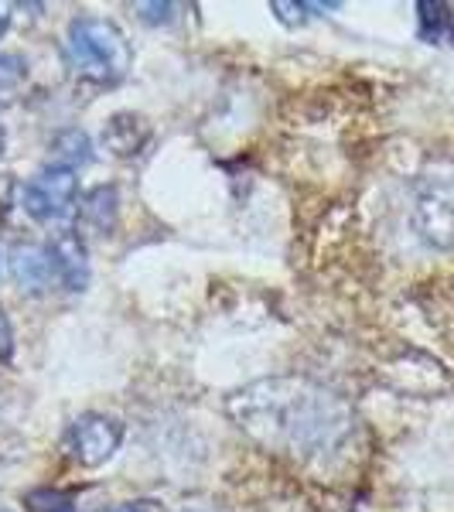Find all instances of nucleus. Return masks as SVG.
I'll return each instance as SVG.
<instances>
[{
  "label": "nucleus",
  "mask_w": 454,
  "mask_h": 512,
  "mask_svg": "<svg viewBox=\"0 0 454 512\" xmlns=\"http://www.w3.org/2000/svg\"><path fill=\"white\" fill-rule=\"evenodd\" d=\"M229 414L260 444L297 458H321L352 434L345 400L308 379H260L229 396Z\"/></svg>",
  "instance_id": "f257e3e1"
},
{
  "label": "nucleus",
  "mask_w": 454,
  "mask_h": 512,
  "mask_svg": "<svg viewBox=\"0 0 454 512\" xmlns=\"http://www.w3.org/2000/svg\"><path fill=\"white\" fill-rule=\"evenodd\" d=\"M65 62L79 79L96 86H117L134 65V48L113 21L76 18L65 31Z\"/></svg>",
  "instance_id": "f03ea898"
},
{
  "label": "nucleus",
  "mask_w": 454,
  "mask_h": 512,
  "mask_svg": "<svg viewBox=\"0 0 454 512\" xmlns=\"http://www.w3.org/2000/svg\"><path fill=\"white\" fill-rule=\"evenodd\" d=\"M21 205L35 222L65 219L79 205V178L76 171L48 164L41 168L28 185L21 188Z\"/></svg>",
  "instance_id": "7ed1b4c3"
},
{
  "label": "nucleus",
  "mask_w": 454,
  "mask_h": 512,
  "mask_svg": "<svg viewBox=\"0 0 454 512\" xmlns=\"http://www.w3.org/2000/svg\"><path fill=\"white\" fill-rule=\"evenodd\" d=\"M414 226L424 243L434 250H451L454 246V178H434L417 198Z\"/></svg>",
  "instance_id": "20e7f679"
},
{
  "label": "nucleus",
  "mask_w": 454,
  "mask_h": 512,
  "mask_svg": "<svg viewBox=\"0 0 454 512\" xmlns=\"http://www.w3.org/2000/svg\"><path fill=\"white\" fill-rule=\"evenodd\" d=\"M65 441H69V454L82 468H99L117 454L123 441V424L117 417H106V414H82L69 427Z\"/></svg>",
  "instance_id": "39448f33"
},
{
  "label": "nucleus",
  "mask_w": 454,
  "mask_h": 512,
  "mask_svg": "<svg viewBox=\"0 0 454 512\" xmlns=\"http://www.w3.org/2000/svg\"><path fill=\"white\" fill-rule=\"evenodd\" d=\"M11 277L24 294H45L52 280H59V270H55L48 246L18 243L11 250Z\"/></svg>",
  "instance_id": "423d86ee"
},
{
  "label": "nucleus",
  "mask_w": 454,
  "mask_h": 512,
  "mask_svg": "<svg viewBox=\"0 0 454 512\" xmlns=\"http://www.w3.org/2000/svg\"><path fill=\"white\" fill-rule=\"evenodd\" d=\"M48 253L59 270V284L65 291H86L89 287V250L76 229H59L48 243Z\"/></svg>",
  "instance_id": "0eeeda50"
},
{
  "label": "nucleus",
  "mask_w": 454,
  "mask_h": 512,
  "mask_svg": "<svg viewBox=\"0 0 454 512\" xmlns=\"http://www.w3.org/2000/svg\"><path fill=\"white\" fill-rule=\"evenodd\" d=\"M151 144V123L140 113H113L103 127V147L113 158H137L144 147Z\"/></svg>",
  "instance_id": "6e6552de"
},
{
  "label": "nucleus",
  "mask_w": 454,
  "mask_h": 512,
  "mask_svg": "<svg viewBox=\"0 0 454 512\" xmlns=\"http://www.w3.org/2000/svg\"><path fill=\"white\" fill-rule=\"evenodd\" d=\"M79 219L86 222L89 229L110 236L117 229L120 219V192L117 185H96L93 192H86L79 198Z\"/></svg>",
  "instance_id": "1a4fd4ad"
},
{
  "label": "nucleus",
  "mask_w": 454,
  "mask_h": 512,
  "mask_svg": "<svg viewBox=\"0 0 454 512\" xmlns=\"http://www.w3.org/2000/svg\"><path fill=\"white\" fill-rule=\"evenodd\" d=\"M89 161H93V140H89L86 130L69 127V130H62V134H55V140H52V164L76 171L79 164H89Z\"/></svg>",
  "instance_id": "9d476101"
},
{
  "label": "nucleus",
  "mask_w": 454,
  "mask_h": 512,
  "mask_svg": "<svg viewBox=\"0 0 454 512\" xmlns=\"http://www.w3.org/2000/svg\"><path fill=\"white\" fill-rule=\"evenodd\" d=\"M451 24V7L441 4V0H420L417 4V35L420 41H441L448 35Z\"/></svg>",
  "instance_id": "9b49d317"
},
{
  "label": "nucleus",
  "mask_w": 454,
  "mask_h": 512,
  "mask_svg": "<svg viewBox=\"0 0 454 512\" xmlns=\"http://www.w3.org/2000/svg\"><path fill=\"white\" fill-rule=\"evenodd\" d=\"M24 509L28 512H79L69 492L59 489H35L24 495Z\"/></svg>",
  "instance_id": "f8f14e48"
},
{
  "label": "nucleus",
  "mask_w": 454,
  "mask_h": 512,
  "mask_svg": "<svg viewBox=\"0 0 454 512\" xmlns=\"http://www.w3.org/2000/svg\"><path fill=\"white\" fill-rule=\"evenodd\" d=\"M28 76V65L21 55H0V89H14Z\"/></svg>",
  "instance_id": "ddd939ff"
},
{
  "label": "nucleus",
  "mask_w": 454,
  "mask_h": 512,
  "mask_svg": "<svg viewBox=\"0 0 454 512\" xmlns=\"http://www.w3.org/2000/svg\"><path fill=\"white\" fill-rule=\"evenodd\" d=\"M175 11H178V4H137V14H140V21H147V24H171L175 21Z\"/></svg>",
  "instance_id": "4468645a"
},
{
  "label": "nucleus",
  "mask_w": 454,
  "mask_h": 512,
  "mask_svg": "<svg viewBox=\"0 0 454 512\" xmlns=\"http://www.w3.org/2000/svg\"><path fill=\"white\" fill-rule=\"evenodd\" d=\"M270 11H274L277 18L287 24V28H297V24L308 21V14H304L308 7H304V4H287V0H274V4H270Z\"/></svg>",
  "instance_id": "2eb2a0df"
},
{
  "label": "nucleus",
  "mask_w": 454,
  "mask_h": 512,
  "mask_svg": "<svg viewBox=\"0 0 454 512\" xmlns=\"http://www.w3.org/2000/svg\"><path fill=\"white\" fill-rule=\"evenodd\" d=\"M14 355V328H11V318L7 311L0 308V366H7Z\"/></svg>",
  "instance_id": "dca6fc26"
},
{
  "label": "nucleus",
  "mask_w": 454,
  "mask_h": 512,
  "mask_svg": "<svg viewBox=\"0 0 454 512\" xmlns=\"http://www.w3.org/2000/svg\"><path fill=\"white\" fill-rule=\"evenodd\" d=\"M110 512H161V506L158 502L140 499V502H120V506H113Z\"/></svg>",
  "instance_id": "f3484780"
},
{
  "label": "nucleus",
  "mask_w": 454,
  "mask_h": 512,
  "mask_svg": "<svg viewBox=\"0 0 454 512\" xmlns=\"http://www.w3.org/2000/svg\"><path fill=\"white\" fill-rule=\"evenodd\" d=\"M7 24H11V4H0V38H4Z\"/></svg>",
  "instance_id": "a211bd4d"
},
{
  "label": "nucleus",
  "mask_w": 454,
  "mask_h": 512,
  "mask_svg": "<svg viewBox=\"0 0 454 512\" xmlns=\"http://www.w3.org/2000/svg\"><path fill=\"white\" fill-rule=\"evenodd\" d=\"M448 38H451V45H454V7H451V24H448Z\"/></svg>",
  "instance_id": "6ab92c4d"
},
{
  "label": "nucleus",
  "mask_w": 454,
  "mask_h": 512,
  "mask_svg": "<svg viewBox=\"0 0 454 512\" xmlns=\"http://www.w3.org/2000/svg\"><path fill=\"white\" fill-rule=\"evenodd\" d=\"M0 154H4V127H0Z\"/></svg>",
  "instance_id": "aec40b11"
}]
</instances>
